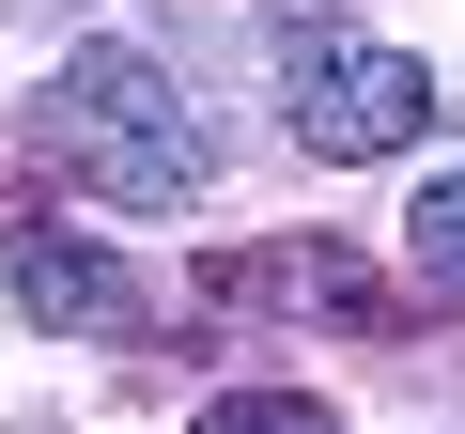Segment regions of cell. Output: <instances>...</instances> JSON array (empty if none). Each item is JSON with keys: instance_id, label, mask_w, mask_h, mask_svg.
I'll return each mask as SVG.
<instances>
[{"instance_id": "6da1fadb", "label": "cell", "mask_w": 465, "mask_h": 434, "mask_svg": "<svg viewBox=\"0 0 465 434\" xmlns=\"http://www.w3.org/2000/svg\"><path fill=\"white\" fill-rule=\"evenodd\" d=\"M32 140L94 186V202H140V217H186L202 186H217V140H202V109L140 63V47H78L47 94H32Z\"/></svg>"}, {"instance_id": "7a4b0ae2", "label": "cell", "mask_w": 465, "mask_h": 434, "mask_svg": "<svg viewBox=\"0 0 465 434\" xmlns=\"http://www.w3.org/2000/svg\"><path fill=\"white\" fill-rule=\"evenodd\" d=\"M434 124V78L403 63V47H326V32H295V140L311 155H388V140H419Z\"/></svg>"}, {"instance_id": "3957f363", "label": "cell", "mask_w": 465, "mask_h": 434, "mask_svg": "<svg viewBox=\"0 0 465 434\" xmlns=\"http://www.w3.org/2000/svg\"><path fill=\"white\" fill-rule=\"evenodd\" d=\"M0 280H16V311L32 326H63V341H109L140 295H124V264L94 249V233H63V217H0Z\"/></svg>"}, {"instance_id": "277c9868", "label": "cell", "mask_w": 465, "mask_h": 434, "mask_svg": "<svg viewBox=\"0 0 465 434\" xmlns=\"http://www.w3.org/2000/svg\"><path fill=\"white\" fill-rule=\"evenodd\" d=\"M202 295H232V311H326V326H372L388 295H372V264L357 249H202Z\"/></svg>"}, {"instance_id": "5b68a950", "label": "cell", "mask_w": 465, "mask_h": 434, "mask_svg": "<svg viewBox=\"0 0 465 434\" xmlns=\"http://www.w3.org/2000/svg\"><path fill=\"white\" fill-rule=\"evenodd\" d=\"M186 434H341L326 403H295V388H232V403H202Z\"/></svg>"}, {"instance_id": "8992f818", "label": "cell", "mask_w": 465, "mask_h": 434, "mask_svg": "<svg viewBox=\"0 0 465 434\" xmlns=\"http://www.w3.org/2000/svg\"><path fill=\"white\" fill-rule=\"evenodd\" d=\"M403 233H419V264H434V280H465V171H450V186H419Z\"/></svg>"}]
</instances>
